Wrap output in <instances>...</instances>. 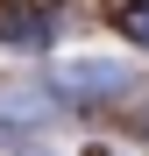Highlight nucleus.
<instances>
[{"instance_id": "f257e3e1", "label": "nucleus", "mask_w": 149, "mask_h": 156, "mask_svg": "<svg viewBox=\"0 0 149 156\" xmlns=\"http://www.w3.org/2000/svg\"><path fill=\"white\" fill-rule=\"evenodd\" d=\"M135 85V71L128 64H114V57H57L50 64V99H121Z\"/></svg>"}, {"instance_id": "f03ea898", "label": "nucleus", "mask_w": 149, "mask_h": 156, "mask_svg": "<svg viewBox=\"0 0 149 156\" xmlns=\"http://www.w3.org/2000/svg\"><path fill=\"white\" fill-rule=\"evenodd\" d=\"M50 114H57V99H50L43 85H7V92H0V121H14V128H36Z\"/></svg>"}, {"instance_id": "7ed1b4c3", "label": "nucleus", "mask_w": 149, "mask_h": 156, "mask_svg": "<svg viewBox=\"0 0 149 156\" xmlns=\"http://www.w3.org/2000/svg\"><path fill=\"white\" fill-rule=\"evenodd\" d=\"M50 36V14L36 7H0V43H43Z\"/></svg>"}, {"instance_id": "20e7f679", "label": "nucleus", "mask_w": 149, "mask_h": 156, "mask_svg": "<svg viewBox=\"0 0 149 156\" xmlns=\"http://www.w3.org/2000/svg\"><path fill=\"white\" fill-rule=\"evenodd\" d=\"M121 29H128L142 50H149V0H142V7H128V14H121Z\"/></svg>"}, {"instance_id": "39448f33", "label": "nucleus", "mask_w": 149, "mask_h": 156, "mask_svg": "<svg viewBox=\"0 0 149 156\" xmlns=\"http://www.w3.org/2000/svg\"><path fill=\"white\" fill-rule=\"evenodd\" d=\"M99 156H107V149H99Z\"/></svg>"}]
</instances>
